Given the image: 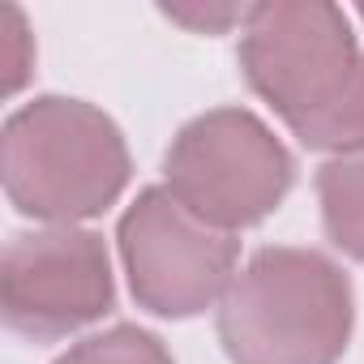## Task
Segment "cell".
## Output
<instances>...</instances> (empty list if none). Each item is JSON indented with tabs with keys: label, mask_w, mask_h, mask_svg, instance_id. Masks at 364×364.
Here are the masks:
<instances>
[{
	"label": "cell",
	"mask_w": 364,
	"mask_h": 364,
	"mask_svg": "<svg viewBox=\"0 0 364 364\" xmlns=\"http://www.w3.org/2000/svg\"><path fill=\"white\" fill-rule=\"evenodd\" d=\"M0 22H5V26H0V35H5V95H18L26 73H31L35 48H31V31H26L22 9L5 5V9H0Z\"/></svg>",
	"instance_id": "9"
},
{
	"label": "cell",
	"mask_w": 364,
	"mask_h": 364,
	"mask_svg": "<svg viewBox=\"0 0 364 364\" xmlns=\"http://www.w3.org/2000/svg\"><path fill=\"white\" fill-rule=\"evenodd\" d=\"M317 206L326 240L338 253L364 262V146L317 167Z\"/></svg>",
	"instance_id": "7"
},
{
	"label": "cell",
	"mask_w": 364,
	"mask_h": 364,
	"mask_svg": "<svg viewBox=\"0 0 364 364\" xmlns=\"http://www.w3.org/2000/svg\"><path fill=\"white\" fill-rule=\"evenodd\" d=\"M360 22H364V5H360Z\"/></svg>",
	"instance_id": "11"
},
{
	"label": "cell",
	"mask_w": 364,
	"mask_h": 364,
	"mask_svg": "<svg viewBox=\"0 0 364 364\" xmlns=\"http://www.w3.org/2000/svg\"><path fill=\"white\" fill-rule=\"evenodd\" d=\"M129 176L133 159L120 124L86 99L35 95L0 129L5 198L18 215L48 228L103 215Z\"/></svg>",
	"instance_id": "2"
},
{
	"label": "cell",
	"mask_w": 364,
	"mask_h": 364,
	"mask_svg": "<svg viewBox=\"0 0 364 364\" xmlns=\"http://www.w3.org/2000/svg\"><path fill=\"white\" fill-rule=\"evenodd\" d=\"M240 73L309 150L364 146V52L326 0L253 5L240 26Z\"/></svg>",
	"instance_id": "1"
},
{
	"label": "cell",
	"mask_w": 364,
	"mask_h": 364,
	"mask_svg": "<svg viewBox=\"0 0 364 364\" xmlns=\"http://www.w3.org/2000/svg\"><path fill=\"white\" fill-rule=\"evenodd\" d=\"M253 5H163V18L189 26L198 35H223L228 26H245Z\"/></svg>",
	"instance_id": "10"
},
{
	"label": "cell",
	"mask_w": 364,
	"mask_h": 364,
	"mask_svg": "<svg viewBox=\"0 0 364 364\" xmlns=\"http://www.w3.org/2000/svg\"><path fill=\"white\" fill-rule=\"evenodd\" d=\"M291 185V150L249 107H210L193 116L163 154V189L232 236L270 219Z\"/></svg>",
	"instance_id": "4"
},
{
	"label": "cell",
	"mask_w": 364,
	"mask_h": 364,
	"mask_svg": "<svg viewBox=\"0 0 364 364\" xmlns=\"http://www.w3.org/2000/svg\"><path fill=\"white\" fill-rule=\"evenodd\" d=\"M52 364H176V360H171V351L163 347L159 334H150L133 321H116L99 334L77 338Z\"/></svg>",
	"instance_id": "8"
},
{
	"label": "cell",
	"mask_w": 364,
	"mask_h": 364,
	"mask_svg": "<svg viewBox=\"0 0 364 364\" xmlns=\"http://www.w3.org/2000/svg\"><path fill=\"white\" fill-rule=\"evenodd\" d=\"M355 326L351 279L317 249H257L219 300L232 364H338Z\"/></svg>",
	"instance_id": "3"
},
{
	"label": "cell",
	"mask_w": 364,
	"mask_h": 364,
	"mask_svg": "<svg viewBox=\"0 0 364 364\" xmlns=\"http://www.w3.org/2000/svg\"><path fill=\"white\" fill-rule=\"evenodd\" d=\"M116 304L112 257L99 232L77 223L18 232L0 257V313L31 343H56Z\"/></svg>",
	"instance_id": "6"
},
{
	"label": "cell",
	"mask_w": 364,
	"mask_h": 364,
	"mask_svg": "<svg viewBox=\"0 0 364 364\" xmlns=\"http://www.w3.org/2000/svg\"><path fill=\"white\" fill-rule=\"evenodd\" d=\"M116 245L133 300L146 313L171 321L219 304L236 279L240 257V240L232 232L198 219L163 185H150L133 198V206L120 215Z\"/></svg>",
	"instance_id": "5"
}]
</instances>
